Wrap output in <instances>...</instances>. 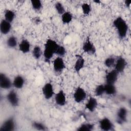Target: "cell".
I'll list each match as a JSON object with an SVG mask.
<instances>
[{
	"mask_svg": "<svg viewBox=\"0 0 131 131\" xmlns=\"http://www.w3.org/2000/svg\"><path fill=\"white\" fill-rule=\"evenodd\" d=\"M86 97V93L85 90L80 86H78L75 90L73 94L74 101L78 103L83 101Z\"/></svg>",
	"mask_w": 131,
	"mask_h": 131,
	"instance_id": "4",
	"label": "cell"
},
{
	"mask_svg": "<svg viewBox=\"0 0 131 131\" xmlns=\"http://www.w3.org/2000/svg\"><path fill=\"white\" fill-rule=\"evenodd\" d=\"M55 101L56 104L59 106H64L67 102L66 95L62 90H60L55 95Z\"/></svg>",
	"mask_w": 131,
	"mask_h": 131,
	"instance_id": "13",
	"label": "cell"
},
{
	"mask_svg": "<svg viewBox=\"0 0 131 131\" xmlns=\"http://www.w3.org/2000/svg\"><path fill=\"white\" fill-rule=\"evenodd\" d=\"M94 3H97V4H99L101 3V2H100V1H99V0L94 1Z\"/></svg>",
	"mask_w": 131,
	"mask_h": 131,
	"instance_id": "34",
	"label": "cell"
},
{
	"mask_svg": "<svg viewBox=\"0 0 131 131\" xmlns=\"http://www.w3.org/2000/svg\"><path fill=\"white\" fill-rule=\"evenodd\" d=\"M98 101L96 98L91 96L90 97L87 102L85 104V108L90 112H93L98 106Z\"/></svg>",
	"mask_w": 131,
	"mask_h": 131,
	"instance_id": "15",
	"label": "cell"
},
{
	"mask_svg": "<svg viewBox=\"0 0 131 131\" xmlns=\"http://www.w3.org/2000/svg\"><path fill=\"white\" fill-rule=\"evenodd\" d=\"M73 19V15L69 11H65L61 15V21L63 24H69Z\"/></svg>",
	"mask_w": 131,
	"mask_h": 131,
	"instance_id": "21",
	"label": "cell"
},
{
	"mask_svg": "<svg viewBox=\"0 0 131 131\" xmlns=\"http://www.w3.org/2000/svg\"><path fill=\"white\" fill-rule=\"evenodd\" d=\"M55 8L56 12L60 15H62L66 11L64 6H63L62 4L60 2H56L55 3Z\"/></svg>",
	"mask_w": 131,
	"mask_h": 131,
	"instance_id": "31",
	"label": "cell"
},
{
	"mask_svg": "<svg viewBox=\"0 0 131 131\" xmlns=\"http://www.w3.org/2000/svg\"><path fill=\"white\" fill-rule=\"evenodd\" d=\"M66 54V48L63 46L59 45L55 54L57 55L58 56L62 57Z\"/></svg>",
	"mask_w": 131,
	"mask_h": 131,
	"instance_id": "32",
	"label": "cell"
},
{
	"mask_svg": "<svg viewBox=\"0 0 131 131\" xmlns=\"http://www.w3.org/2000/svg\"><path fill=\"white\" fill-rule=\"evenodd\" d=\"M15 17V14L13 11L10 9H6L5 11L4 19L7 21L11 23L14 19Z\"/></svg>",
	"mask_w": 131,
	"mask_h": 131,
	"instance_id": "22",
	"label": "cell"
},
{
	"mask_svg": "<svg viewBox=\"0 0 131 131\" xmlns=\"http://www.w3.org/2000/svg\"><path fill=\"white\" fill-rule=\"evenodd\" d=\"M118 75L119 73L114 69L109 71L105 75L106 83L115 84L118 80Z\"/></svg>",
	"mask_w": 131,
	"mask_h": 131,
	"instance_id": "14",
	"label": "cell"
},
{
	"mask_svg": "<svg viewBox=\"0 0 131 131\" xmlns=\"http://www.w3.org/2000/svg\"><path fill=\"white\" fill-rule=\"evenodd\" d=\"M113 25L115 28L119 38H125L128 30V26L126 20L121 16H118L113 20Z\"/></svg>",
	"mask_w": 131,
	"mask_h": 131,
	"instance_id": "2",
	"label": "cell"
},
{
	"mask_svg": "<svg viewBox=\"0 0 131 131\" xmlns=\"http://www.w3.org/2000/svg\"><path fill=\"white\" fill-rule=\"evenodd\" d=\"M124 3H125V6H126V7H127V8H130V3H131V1H130V0H129V1L126 0Z\"/></svg>",
	"mask_w": 131,
	"mask_h": 131,
	"instance_id": "33",
	"label": "cell"
},
{
	"mask_svg": "<svg viewBox=\"0 0 131 131\" xmlns=\"http://www.w3.org/2000/svg\"><path fill=\"white\" fill-rule=\"evenodd\" d=\"M44 45L43 51L44 60L46 62L49 63L54 54H55L59 45L54 40L49 38L46 40Z\"/></svg>",
	"mask_w": 131,
	"mask_h": 131,
	"instance_id": "1",
	"label": "cell"
},
{
	"mask_svg": "<svg viewBox=\"0 0 131 131\" xmlns=\"http://www.w3.org/2000/svg\"><path fill=\"white\" fill-rule=\"evenodd\" d=\"M104 86V93L107 95L112 96L116 94L117 89L115 84L105 83Z\"/></svg>",
	"mask_w": 131,
	"mask_h": 131,
	"instance_id": "20",
	"label": "cell"
},
{
	"mask_svg": "<svg viewBox=\"0 0 131 131\" xmlns=\"http://www.w3.org/2000/svg\"><path fill=\"white\" fill-rule=\"evenodd\" d=\"M13 85L11 79L5 74H0V87L3 89H10Z\"/></svg>",
	"mask_w": 131,
	"mask_h": 131,
	"instance_id": "12",
	"label": "cell"
},
{
	"mask_svg": "<svg viewBox=\"0 0 131 131\" xmlns=\"http://www.w3.org/2000/svg\"><path fill=\"white\" fill-rule=\"evenodd\" d=\"M7 45L10 48H14L17 44V38L14 36H10L7 40Z\"/></svg>",
	"mask_w": 131,
	"mask_h": 131,
	"instance_id": "25",
	"label": "cell"
},
{
	"mask_svg": "<svg viewBox=\"0 0 131 131\" xmlns=\"http://www.w3.org/2000/svg\"><path fill=\"white\" fill-rule=\"evenodd\" d=\"M6 98L10 105L13 107L19 105V99L17 93L14 90H11L7 94Z\"/></svg>",
	"mask_w": 131,
	"mask_h": 131,
	"instance_id": "7",
	"label": "cell"
},
{
	"mask_svg": "<svg viewBox=\"0 0 131 131\" xmlns=\"http://www.w3.org/2000/svg\"><path fill=\"white\" fill-rule=\"evenodd\" d=\"M19 50L24 54L29 52L31 48L30 42L26 39H23L18 45Z\"/></svg>",
	"mask_w": 131,
	"mask_h": 131,
	"instance_id": "18",
	"label": "cell"
},
{
	"mask_svg": "<svg viewBox=\"0 0 131 131\" xmlns=\"http://www.w3.org/2000/svg\"><path fill=\"white\" fill-rule=\"evenodd\" d=\"M16 124L13 117H9L6 119L2 124L0 131H13L15 129Z\"/></svg>",
	"mask_w": 131,
	"mask_h": 131,
	"instance_id": "3",
	"label": "cell"
},
{
	"mask_svg": "<svg viewBox=\"0 0 131 131\" xmlns=\"http://www.w3.org/2000/svg\"><path fill=\"white\" fill-rule=\"evenodd\" d=\"M127 110L125 107H120L117 112V122L118 124H123L127 121Z\"/></svg>",
	"mask_w": 131,
	"mask_h": 131,
	"instance_id": "9",
	"label": "cell"
},
{
	"mask_svg": "<svg viewBox=\"0 0 131 131\" xmlns=\"http://www.w3.org/2000/svg\"><path fill=\"white\" fill-rule=\"evenodd\" d=\"M127 62L125 59L122 56H120L116 59L114 65V70H115L119 74L121 73L124 71Z\"/></svg>",
	"mask_w": 131,
	"mask_h": 131,
	"instance_id": "11",
	"label": "cell"
},
{
	"mask_svg": "<svg viewBox=\"0 0 131 131\" xmlns=\"http://www.w3.org/2000/svg\"><path fill=\"white\" fill-rule=\"evenodd\" d=\"M11 23L5 19H2L0 23V31L2 34L6 35L10 32L11 29Z\"/></svg>",
	"mask_w": 131,
	"mask_h": 131,
	"instance_id": "17",
	"label": "cell"
},
{
	"mask_svg": "<svg viewBox=\"0 0 131 131\" xmlns=\"http://www.w3.org/2000/svg\"><path fill=\"white\" fill-rule=\"evenodd\" d=\"M32 126L34 128H35L36 130H46L47 129V127L45 126V125L40 122H33L32 123Z\"/></svg>",
	"mask_w": 131,
	"mask_h": 131,
	"instance_id": "30",
	"label": "cell"
},
{
	"mask_svg": "<svg viewBox=\"0 0 131 131\" xmlns=\"http://www.w3.org/2000/svg\"><path fill=\"white\" fill-rule=\"evenodd\" d=\"M82 49L84 53L91 55L94 54L96 51V47L89 37H88L83 42Z\"/></svg>",
	"mask_w": 131,
	"mask_h": 131,
	"instance_id": "5",
	"label": "cell"
},
{
	"mask_svg": "<svg viewBox=\"0 0 131 131\" xmlns=\"http://www.w3.org/2000/svg\"><path fill=\"white\" fill-rule=\"evenodd\" d=\"M116 61V59L113 57H108L106 58L104 61V64L105 67L110 68L114 67Z\"/></svg>",
	"mask_w": 131,
	"mask_h": 131,
	"instance_id": "27",
	"label": "cell"
},
{
	"mask_svg": "<svg viewBox=\"0 0 131 131\" xmlns=\"http://www.w3.org/2000/svg\"><path fill=\"white\" fill-rule=\"evenodd\" d=\"M100 128L104 131L112 130L114 128V124L112 121L107 117H104L99 121Z\"/></svg>",
	"mask_w": 131,
	"mask_h": 131,
	"instance_id": "8",
	"label": "cell"
},
{
	"mask_svg": "<svg viewBox=\"0 0 131 131\" xmlns=\"http://www.w3.org/2000/svg\"><path fill=\"white\" fill-rule=\"evenodd\" d=\"M94 124L91 123H84L81 124L77 129L78 131H91L94 128Z\"/></svg>",
	"mask_w": 131,
	"mask_h": 131,
	"instance_id": "23",
	"label": "cell"
},
{
	"mask_svg": "<svg viewBox=\"0 0 131 131\" xmlns=\"http://www.w3.org/2000/svg\"><path fill=\"white\" fill-rule=\"evenodd\" d=\"M12 83L14 88L17 89H20L23 88L24 85L25 79L22 76L18 75L14 77Z\"/></svg>",
	"mask_w": 131,
	"mask_h": 131,
	"instance_id": "19",
	"label": "cell"
},
{
	"mask_svg": "<svg viewBox=\"0 0 131 131\" xmlns=\"http://www.w3.org/2000/svg\"><path fill=\"white\" fill-rule=\"evenodd\" d=\"M85 60L84 58L80 55H77L76 60L74 65V69L76 72L79 73L84 67Z\"/></svg>",
	"mask_w": 131,
	"mask_h": 131,
	"instance_id": "16",
	"label": "cell"
},
{
	"mask_svg": "<svg viewBox=\"0 0 131 131\" xmlns=\"http://www.w3.org/2000/svg\"><path fill=\"white\" fill-rule=\"evenodd\" d=\"M31 4L32 8L36 11L40 10L42 8V4L39 0H32L31 1Z\"/></svg>",
	"mask_w": 131,
	"mask_h": 131,
	"instance_id": "26",
	"label": "cell"
},
{
	"mask_svg": "<svg viewBox=\"0 0 131 131\" xmlns=\"http://www.w3.org/2000/svg\"><path fill=\"white\" fill-rule=\"evenodd\" d=\"M32 54L33 57L35 59L37 60L41 57L42 55H43V52L40 47L38 45H36L33 49V50L32 51Z\"/></svg>",
	"mask_w": 131,
	"mask_h": 131,
	"instance_id": "24",
	"label": "cell"
},
{
	"mask_svg": "<svg viewBox=\"0 0 131 131\" xmlns=\"http://www.w3.org/2000/svg\"><path fill=\"white\" fill-rule=\"evenodd\" d=\"M81 9L84 15H88L91 12V6L87 3H84L81 5Z\"/></svg>",
	"mask_w": 131,
	"mask_h": 131,
	"instance_id": "28",
	"label": "cell"
},
{
	"mask_svg": "<svg viewBox=\"0 0 131 131\" xmlns=\"http://www.w3.org/2000/svg\"><path fill=\"white\" fill-rule=\"evenodd\" d=\"M104 93V84H100L96 86L95 89V94L96 96H101Z\"/></svg>",
	"mask_w": 131,
	"mask_h": 131,
	"instance_id": "29",
	"label": "cell"
},
{
	"mask_svg": "<svg viewBox=\"0 0 131 131\" xmlns=\"http://www.w3.org/2000/svg\"><path fill=\"white\" fill-rule=\"evenodd\" d=\"M53 67L54 71L56 73H61L66 68V65L63 58L61 57L58 56L53 62Z\"/></svg>",
	"mask_w": 131,
	"mask_h": 131,
	"instance_id": "10",
	"label": "cell"
},
{
	"mask_svg": "<svg viewBox=\"0 0 131 131\" xmlns=\"http://www.w3.org/2000/svg\"><path fill=\"white\" fill-rule=\"evenodd\" d=\"M42 93L46 99H50L54 95V90L52 84L50 82L46 83L42 88Z\"/></svg>",
	"mask_w": 131,
	"mask_h": 131,
	"instance_id": "6",
	"label": "cell"
}]
</instances>
